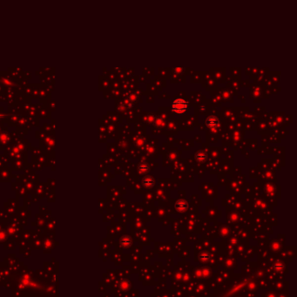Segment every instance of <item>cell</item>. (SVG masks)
<instances>
[{
	"instance_id": "7a4b0ae2",
	"label": "cell",
	"mask_w": 297,
	"mask_h": 297,
	"mask_svg": "<svg viewBox=\"0 0 297 297\" xmlns=\"http://www.w3.org/2000/svg\"><path fill=\"white\" fill-rule=\"evenodd\" d=\"M206 125L211 128H216L220 126V120L215 116H209L206 120Z\"/></svg>"
},
{
	"instance_id": "277c9868",
	"label": "cell",
	"mask_w": 297,
	"mask_h": 297,
	"mask_svg": "<svg viewBox=\"0 0 297 297\" xmlns=\"http://www.w3.org/2000/svg\"><path fill=\"white\" fill-rule=\"evenodd\" d=\"M175 208L177 211H180V212H184L185 210H186L187 208V202H186V200H178L177 202H176V204H175Z\"/></svg>"
},
{
	"instance_id": "9c48e42d",
	"label": "cell",
	"mask_w": 297,
	"mask_h": 297,
	"mask_svg": "<svg viewBox=\"0 0 297 297\" xmlns=\"http://www.w3.org/2000/svg\"><path fill=\"white\" fill-rule=\"evenodd\" d=\"M200 260L202 262H208L210 260V254L208 253H201L200 255Z\"/></svg>"
},
{
	"instance_id": "5b68a950",
	"label": "cell",
	"mask_w": 297,
	"mask_h": 297,
	"mask_svg": "<svg viewBox=\"0 0 297 297\" xmlns=\"http://www.w3.org/2000/svg\"><path fill=\"white\" fill-rule=\"evenodd\" d=\"M138 170L139 173H146L149 171V166L146 162H140L138 167Z\"/></svg>"
},
{
	"instance_id": "8992f818",
	"label": "cell",
	"mask_w": 297,
	"mask_h": 297,
	"mask_svg": "<svg viewBox=\"0 0 297 297\" xmlns=\"http://www.w3.org/2000/svg\"><path fill=\"white\" fill-rule=\"evenodd\" d=\"M206 159H207V154L205 153L204 152L200 151L196 153V154H195V160H197V161L203 162V161L206 160Z\"/></svg>"
},
{
	"instance_id": "30bf717a",
	"label": "cell",
	"mask_w": 297,
	"mask_h": 297,
	"mask_svg": "<svg viewBox=\"0 0 297 297\" xmlns=\"http://www.w3.org/2000/svg\"><path fill=\"white\" fill-rule=\"evenodd\" d=\"M145 142H146V140H145L144 138H138L136 139V145L138 146H139V147H141V146L145 145Z\"/></svg>"
},
{
	"instance_id": "6da1fadb",
	"label": "cell",
	"mask_w": 297,
	"mask_h": 297,
	"mask_svg": "<svg viewBox=\"0 0 297 297\" xmlns=\"http://www.w3.org/2000/svg\"><path fill=\"white\" fill-rule=\"evenodd\" d=\"M171 108H172L173 112H175L177 114H182V113L186 112L187 110L188 103L186 99H184L182 98H178L173 101Z\"/></svg>"
},
{
	"instance_id": "52a82bcc",
	"label": "cell",
	"mask_w": 297,
	"mask_h": 297,
	"mask_svg": "<svg viewBox=\"0 0 297 297\" xmlns=\"http://www.w3.org/2000/svg\"><path fill=\"white\" fill-rule=\"evenodd\" d=\"M154 125L158 127H162L165 125L164 120H162V118H160V117H156L155 120H154Z\"/></svg>"
},
{
	"instance_id": "3957f363",
	"label": "cell",
	"mask_w": 297,
	"mask_h": 297,
	"mask_svg": "<svg viewBox=\"0 0 297 297\" xmlns=\"http://www.w3.org/2000/svg\"><path fill=\"white\" fill-rule=\"evenodd\" d=\"M154 179L152 177V176H146V177L144 178L143 180H142V184H143V186L146 187V188H151L153 186H154Z\"/></svg>"
},
{
	"instance_id": "ba28073f",
	"label": "cell",
	"mask_w": 297,
	"mask_h": 297,
	"mask_svg": "<svg viewBox=\"0 0 297 297\" xmlns=\"http://www.w3.org/2000/svg\"><path fill=\"white\" fill-rule=\"evenodd\" d=\"M131 238H129L127 236H126L124 238H122L121 240V244H122V246H124V247H128L129 245H131Z\"/></svg>"
}]
</instances>
